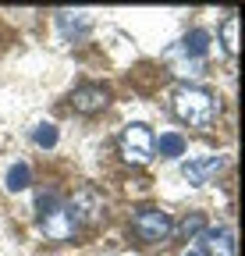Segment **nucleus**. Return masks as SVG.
Returning a JSON list of instances; mask_svg holds the SVG:
<instances>
[{
    "instance_id": "obj_1",
    "label": "nucleus",
    "mask_w": 245,
    "mask_h": 256,
    "mask_svg": "<svg viewBox=\"0 0 245 256\" xmlns=\"http://www.w3.org/2000/svg\"><path fill=\"white\" fill-rule=\"evenodd\" d=\"M171 107H174V118L185 121L189 128H210L213 121H217V114H221L217 96H213L210 89H203V86H181L174 92Z\"/></svg>"
},
{
    "instance_id": "obj_2",
    "label": "nucleus",
    "mask_w": 245,
    "mask_h": 256,
    "mask_svg": "<svg viewBox=\"0 0 245 256\" xmlns=\"http://www.w3.org/2000/svg\"><path fill=\"white\" fill-rule=\"evenodd\" d=\"M36 214H39V228L50 238H71L78 232L68 203L60 200L57 192H39V196H36Z\"/></svg>"
},
{
    "instance_id": "obj_3",
    "label": "nucleus",
    "mask_w": 245,
    "mask_h": 256,
    "mask_svg": "<svg viewBox=\"0 0 245 256\" xmlns=\"http://www.w3.org/2000/svg\"><path fill=\"white\" fill-rule=\"evenodd\" d=\"M121 156L128 164H149L153 160V132L146 124H128L121 132Z\"/></svg>"
},
{
    "instance_id": "obj_4",
    "label": "nucleus",
    "mask_w": 245,
    "mask_h": 256,
    "mask_svg": "<svg viewBox=\"0 0 245 256\" xmlns=\"http://www.w3.org/2000/svg\"><path fill=\"white\" fill-rule=\"evenodd\" d=\"M132 232H135L142 242L157 246V242H164V238L174 232V224H171V214H164V210H139L135 220H132Z\"/></svg>"
},
{
    "instance_id": "obj_5",
    "label": "nucleus",
    "mask_w": 245,
    "mask_h": 256,
    "mask_svg": "<svg viewBox=\"0 0 245 256\" xmlns=\"http://www.w3.org/2000/svg\"><path fill=\"white\" fill-rule=\"evenodd\" d=\"M71 217H75V228H89V224H96L103 217V200L96 188H78L75 200L68 203Z\"/></svg>"
},
{
    "instance_id": "obj_6",
    "label": "nucleus",
    "mask_w": 245,
    "mask_h": 256,
    "mask_svg": "<svg viewBox=\"0 0 245 256\" xmlns=\"http://www.w3.org/2000/svg\"><path fill=\"white\" fill-rule=\"evenodd\" d=\"M224 171V156L221 153H210V156H196V160H185L181 164V178L189 185H206L210 178H217Z\"/></svg>"
},
{
    "instance_id": "obj_7",
    "label": "nucleus",
    "mask_w": 245,
    "mask_h": 256,
    "mask_svg": "<svg viewBox=\"0 0 245 256\" xmlns=\"http://www.w3.org/2000/svg\"><path fill=\"white\" fill-rule=\"evenodd\" d=\"M196 242H199V249H196L199 256H235V238L228 228H203L196 235Z\"/></svg>"
},
{
    "instance_id": "obj_8",
    "label": "nucleus",
    "mask_w": 245,
    "mask_h": 256,
    "mask_svg": "<svg viewBox=\"0 0 245 256\" xmlns=\"http://www.w3.org/2000/svg\"><path fill=\"white\" fill-rule=\"evenodd\" d=\"M107 100H110V92H107L103 86H78V89L71 92V107L82 110V114H96V110H103Z\"/></svg>"
},
{
    "instance_id": "obj_9",
    "label": "nucleus",
    "mask_w": 245,
    "mask_h": 256,
    "mask_svg": "<svg viewBox=\"0 0 245 256\" xmlns=\"http://www.w3.org/2000/svg\"><path fill=\"white\" fill-rule=\"evenodd\" d=\"M57 28L64 32L68 40H82V36H89V28H93V18L85 11H57Z\"/></svg>"
},
{
    "instance_id": "obj_10",
    "label": "nucleus",
    "mask_w": 245,
    "mask_h": 256,
    "mask_svg": "<svg viewBox=\"0 0 245 256\" xmlns=\"http://www.w3.org/2000/svg\"><path fill=\"white\" fill-rule=\"evenodd\" d=\"M210 50V32L206 28H192L185 40H181V46L174 54H185L189 60H203V54Z\"/></svg>"
},
{
    "instance_id": "obj_11",
    "label": "nucleus",
    "mask_w": 245,
    "mask_h": 256,
    "mask_svg": "<svg viewBox=\"0 0 245 256\" xmlns=\"http://www.w3.org/2000/svg\"><path fill=\"white\" fill-rule=\"evenodd\" d=\"M153 153H160V156H185V136H181V132H164L160 139H153Z\"/></svg>"
},
{
    "instance_id": "obj_12",
    "label": "nucleus",
    "mask_w": 245,
    "mask_h": 256,
    "mask_svg": "<svg viewBox=\"0 0 245 256\" xmlns=\"http://www.w3.org/2000/svg\"><path fill=\"white\" fill-rule=\"evenodd\" d=\"M28 182H32V168H28L25 160H18V164H11V168H7V178H4L7 192H25V188H28Z\"/></svg>"
},
{
    "instance_id": "obj_13",
    "label": "nucleus",
    "mask_w": 245,
    "mask_h": 256,
    "mask_svg": "<svg viewBox=\"0 0 245 256\" xmlns=\"http://www.w3.org/2000/svg\"><path fill=\"white\" fill-rule=\"evenodd\" d=\"M32 142H36V146H43V150H53V146H57V124H50V121L36 124Z\"/></svg>"
},
{
    "instance_id": "obj_14",
    "label": "nucleus",
    "mask_w": 245,
    "mask_h": 256,
    "mask_svg": "<svg viewBox=\"0 0 245 256\" xmlns=\"http://www.w3.org/2000/svg\"><path fill=\"white\" fill-rule=\"evenodd\" d=\"M221 40H224V50H228V54H238V18H235V14L224 22Z\"/></svg>"
},
{
    "instance_id": "obj_15",
    "label": "nucleus",
    "mask_w": 245,
    "mask_h": 256,
    "mask_svg": "<svg viewBox=\"0 0 245 256\" xmlns=\"http://www.w3.org/2000/svg\"><path fill=\"white\" fill-rule=\"evenodd\" d=\"M203 228H206V217H203V214H189L185 220H181V224H178V232H181V235H185V238H192V235H199Z\"/></svg>"
},
{
    "instance_id": "obj_16",
    "label": "nucleus",
    "mask_w": 245,
    "mask_h": 256,
    "mask_svg": "<svg viewBox=\"0 0 245 256\" xmlns=\"http://www.w3.org/2000/svg\"><path fill=\"white\" fill-rule=\"evenodd\" d=\"M185 256H199V252H196V249H189V252H185Z\"/></svg>"
}]
</instances>
